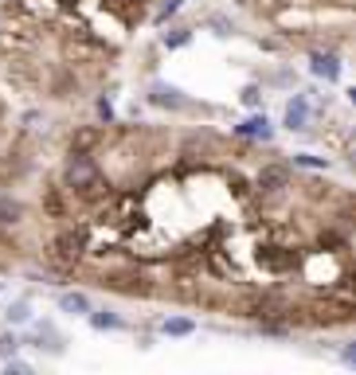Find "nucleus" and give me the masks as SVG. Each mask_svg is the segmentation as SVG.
Listing matches in <instances>:
<instances>
[{
	"label": "nucleus",
	"instance_id": "obj_20",
	"mask_svg": "<svg viewBox=\"0 0 356 375\" xmlns=\"http://www.w3.org/2000/svg\"><path fill=\"white\" fill-rule=\"evenodd\" d=\"M4 372H8V375L20 372V375H24V372H32V363H24V360H16V356H8V360H4Z\"/></svg>",
	"mask_w": 356,
	"mask_h": 375
},
{
	"label": "nucleus",
	"instance_id": "obj_12",
	"mask_svg": "<svg viewBox=\"0 0 356 375\" xmlns=\"http://www.w3.org/2000/svg\"><path fill=\"white\" fill-rule=\"evenodd\" d=\"M86 321L98 328V332H118V328H122V317L110 313V309H90V313H86Z\"/></svg>",
	"mask_w": 356,
	"mask_h": 375
},
{
	"label": "nucleus",
	"instance_id": "obj_4",
	"mask_svg": "<svg viewBox=\"0 0 356 375\" xmlns=\"http://www.w3.org/2000/svg\"><path fill=\"white\" fill-rule=\"evenodd\" d=\"M98 145H102V125H74L71 137H67L71 153H94Z\"/></svg>",
	"mask_w": 356,
	"mask_h": 375
},
{
	"label": "nucleus",
	"instance_id": "obj_13",
	"mask_svg": "<svg viewBox=\"0 0 356 375\" xmlns=\"http://www.w3.org/2000/svg\"><path fill=\"white\" fill-rule=\"evenodd\" d=\"M165 336H192L196 332V321H188V317H169L165 325H160Z\"/></svg>",
	"mask_w": 356,
	"mask_h": 375
},
{
	"label": "nucleus",
	"instance_id": "obj_9",
	"mask_svg": "<svg viewBox=\"0 0 356 375\" xmlns=\"http://www.w3.org/2000/svg\"><path fill=\"white\" fill-rule=\"evenodd\" d=\"M59 309L67 317H86L94 305H90V297H86L83 290H67V293H59Z\"/></svg>",
	"mask_w": 356,
	"mask_h": 375
},
{
	"label": "nucleus",
	"instance_id": "obj_14",
	"mask_svg": "<svg viewBox=\"0 0 356 375\" xmlns=\"http://www.w3.org/2000/svg\"><path fill=\"white\" fill-rule=\"evenodd\" d=\"M160 43H165L169 51L188 47V43H192V28H172V32H165V36H160Z\"/></svg>",
	"mask_w": 356,
	"mask_h": 375
},
{
	"label": "nucleus",
	"instance_id": "obj_16",
	"mask_svg": "<svg viewBox=\"0 0 356 375\" xmlns=\"http://www.w3.org/2000/svg\"><path fill=\"white\" fill-rule=\"evenodd\" d=\"M16 352H20V336H16V332H4V336H0V360H8Z\"/></svg>",
	"mask_w": 356,
	"mask_h": 375
},
{
	"label": "nucleus",
	"instance_id": "obj_23",
	"mask_svg": "<svg viewBox=\"0 0 356 375\" xmlns=\"http://www.w3.org/2000/svg\"><path fill=\"white\" fill-rule=\"evenodd\" d=\"M0 118H4V102H0Z\"/></svg>",
	"mask_w": 356,
	"mask_h": 375
},
{
	"label": "nucleus",
	"instance_id": "obj_8",
	"mask_svg": "<svg viewBox=\"0 0 356 375\" xmlns=\"http://www.w3.org/2000/svg\"><path fill=\"white\" fill-rule=\"evenodd\" d=\"M258 266L290 270V266H294V250H282V246H262V250H258Z\"/></svg>",
	"mask_w": 356,
	"mask_h": 375
},
{
	"label": "nucleus",
	"instance_id": "obj_1",
	"mask_svg": "<svg viewBox=\"0 0 356 375\" xmlns=\"http://www.w3.org/2000/svg\"><path fill=\"white\" fill-rule=\"evenodd\" d=\"M63 192H74V195H98L102 192V172L98 164L90 160V153H71L63 160Z\"/></svg>",
	"mask_w": 356,
	"mask_h": 375
},
{
	"label": "nucleus",
	"instance_id": "obj_21",
	"mask_svg": "<svg viewBox=\"0 0 356 375\" xmlns=\"http://www.w3.org/2000/svg\"><path fill=\"white\" fill-rule=\"evenodd\" d=\"M98 118L106 121V125H110V121H114V106H110V102H106V98H102V102H98Z\"/></svg>",
	"mask_w": 356,
	"mask_h": 375
},
{
	"label": "nucleus",
	"instance_id": "obj_11",
	"mask_svg": "<svg viewBox=\"0 0 356 375\" xmlns=\"http://www.w3.org/2000/svg\"><path fill=\"white\" fill-rule=\"evenodd\" d=\"M235 133L239 137H271V121H266V114H255V118H247L243 125H235Z\"/></svg>",
	"mask_w": 356,
	"mask_h": 375
},
{
	"label": "nucleus",
	"instance_id": "obj_10",
	"mask_svg": "<svg viewBox=\"0 0 356 375\" xmlns=\"http://www.w3.org/2000/svg\"><path fill=\"white\" fill-rule=\"evenodd\" d=\"M149 98H153V106H169V109H185L188 106L185 94H180L176 86H165V83L153 86V90H149Z\"/></svg>",
	"mask_w": 356,
	"mask_h": 375
},
{
	"label": "nucleus",
	"instance_id": "obj_3",
	"mask_svg": "<svg viewBox=\"0 0 356 375\" xmlns=\"http://www.w3.org/2000/svg\"><path fill=\"white\" fill-rule=\"evenodd\" d=\"M51 250H55V258H59L63 266H74V262L83 258V250H86V239L78 235V231H63V235H55Z\"/></svg>",
	"mask_w": 356,
	"mask_h": 375
},
{
	"label": "nucleus",
	"instance_id": "obj_19",
	"mask_svg": "<svg viewBox=\"0 0 356 375\" xmlns=\"http://www.w3.org/2000/svg\"><path fill=\"white\" fill-rule=\"evenodd\" d=\"M176 12H180V0H165V4L157 8V16H153V20H157V24H165V20H169V16H176Z\"/></svg>",
	"mask_w": 356,
	"mask_h": 375
},
{
	"label": "nucleus",
	"instance_id": "obj_22",
	"mask_svg": "<svg viewBox=\"0 0 356 375\" xmlns=\"http://www.w3.org/2000/svg\"><path fill=\"white\" fill-rule=\"evenodd\" d=\"M243 102H247V106H258V86H247V90H243Z\"/></svg>",
	"mask_w": 356,
	"mask_h": 375
},
{
	"label": "nucleus",
	"instance_id": "obj_15",
	"mask_svg": "<svg viewBox=\"0 0 356 375\" xmlns=\"http://www.w3.org/2000/svg\"><path fill=\"white\" fill-rule=\"evenodd\" d=\"M43 207H48L55 219H63V195H59V188H48V192H43Z\"/></svg>",
	"mask_w": 356,
	"mask_h": 375
},
{
	"label": "nucleus",
	"instance_id": "obj_18",
	"mask_svg": "<svg viewBox=\"0 0 356 375\" xmlns=\"http://www.w3.org/2000/svg\"><path fill=\"white\" fill-rule=\"evenodd\" d=\"M294 164H302V169H325L329 160H325V157H313V153H297Z\"/></svg>",
	"mask_w": 356,
	"mask_h": 375
},
{
	"label": "nucleus",
	"instance_id": "obj_2",
	"mask_svg": "<svg viewBox=\"0 0 356 375\" xmlns=\"http://www.w3.org/2000/svg\"><path fill=\"white\" fill-rule=\"evenodd\" d=\"M255 188H258V195H282L286 188H290V169H286V164H266V169H258Z\"/></svg>",
	"mask_w": 356,
	"mask_h": 375
},
{
	"label": "nucleus",
	"instance_id": "obj_17",
	"mask_svg": "<svg viewBox=\"0 0 356 375\" xmlns=\"http://www.w3.org/2000/svg\"><path fill=\"white\" fill-rule=\"evenodd\" d=\"M8 321H12V325H24V321H32V305H28V301H16L12 309H8Z\"/></svg>",
	"mask_w": 356,
	"mask_h": 375
},
{
	"label": "nucleus",
	"instance_id": "obj_7",
	"mask_svg": "<svg viewBox=\"0 0 356 375\" xmlns=\"http://www.w3.org/2000/svg\"><path fill=\"white\" fill-rule=\"evenodd\" d=\"M309 71L317 74V78H325V83H337V78H341V59H337L333 51H317V55L309 59Z\"/></svg>",
	"mask_w": 356,
	"mask_h": 375
},
{
	"label": "nucleus",
	"instance_id": "obj_5",
	"mask_svg": "<svg viewBox=\"0 0 356 375\" xmlns=\"http://www.w3.org/2000/svg\"><path fill=\"white\" fill-rule=\"evenodd\" d=\"M24 219H28V207H24V200H16L12 192H4V195H0V231L20 227Z\"/></svg>",
	"mask_w": 356,
	"mask_h": 375
},
{
	"label": "nucleus",
	"instance_id": "obj_6",
	"mask_svg": "<svg viewBox=\"0 0 356 375\" xmlns=\"http://www.w3.org/2000/svg\"><path fill=\"white\" fill-rule=\"evenodd\" d=\"M282 125H286V129H306V125H309V98L306 94H294L290 102H286Z\"/></svg>",
	"mask_w": 356,
	"mask_h": 375
}]
</instances>
